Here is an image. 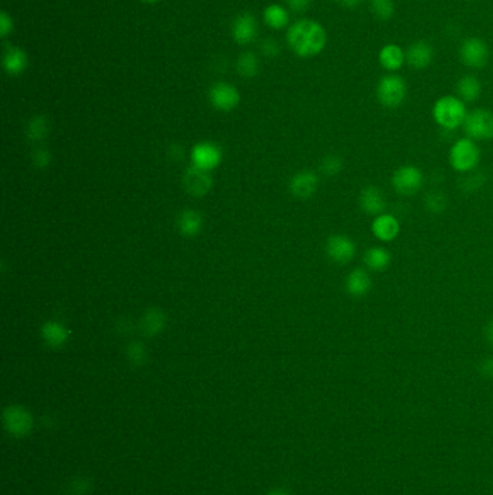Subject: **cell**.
<instances>
[{
    "mask_svg": "<svg viewBox=\"0 0 493 495\" xmlns=\"http://www.w3.org/2000/svg\"><path fill=\"white\" fill-rule=\"evenodd\" d=\"M370 10L379 21H389L395 13L392 0H370Z\"/></svg>",
    "mask_w": 493,
    "mask_h": 495,
    "instance_id": "cell-27",
    "label": "cell"
},
{
    "mask_svg": "<svg viewBox=\"0 0 493 495\" xmlns=\"http://www.w3.org/2000/svg\"><path fill=\"white\" fill-rule=\"evenodd\" d=\"M376 97L383 108H399L407 97V83L404 78L395 74L382 77L376 86Z\"/></svg>",
    "mask_w": 493,
    "mask_h": 495,
    "instance_id": "cell-4",
    "label": "cell"
},
{
    "mask_svg": "<svg viewBox=\"0 0 493 495\" xmlns=\"http://www.w3.org/2000/svg\"><path fill=\"white\" fill-rule=\"evenodd\" d=\"M142 2H145V3H155V2H158V0H142Z\"/></svg>",
    "mask_w": 493,
    "mask_h": 495,
    "instance_id": "cell-40",
    "label": "cell"
},
{
    "mask_svg": "<svg viewBox=\"0 0 493 495\" xmlns=\"http://www.w3.org/2000/svg\"><path fill=\"white\" fill-rule=\"evenodd\" d=\"M481 372L488 378H493V358H486L481 364Z\"/></svg>",
    "mask_w": 493,
    "mask_h": 495,
    "instance_id": "cell-35",
    "label": "cell"
},
{
    "mask_svg": "<svg viewBox=\"0 0 493 495\" xmlns=\"http://www.w3.org/2000/svg\"><path fill=\"white\" fill-rule=\"evenodd\" d=\"M237 71L243 77H253L258 73V60L255 56L246 52L237 60Z\"/></svg>",
    "mask_w": 493,
    "mask_h": 495,
    "instance_id": "cell-28",
    "label": "cell"
},
{
    "mask_svg": "<svg viewBox=\"0 0 493 495\" xmlns=\"http://www.w3.org/2000/svg\"><path fill=\"white\" fill-rule=\"evenodd\" d=\"M6 423L12 432L25 433L29 429L31 419L28 414H26V411H23L22 408L13 407V408H9V411L6 413Z\"/></svg>",
    "mask_w": 493,
    "mask_h": 495,
    "instance_id": "cell-23",
    "label": "cell"
},
{
    "mask_svg": "<svg viewBox=\"0 0 493 495\" xmlns=\"http://www.w3.org/2000/svg\"><path fill=\"white\" fill-rule=\"evenodd\" d=\"M370 288H372L370 275L362 268L353 270L348 275V278H346V291H348L352 297L356 299L365 297L370 291Z\"/></svg>",
    "mask_w": 493,
    "mask_h": 495,
    "instance_id": "cell-16",
    "label": "cell"
},
{
    "mask_svg": "<svg viewBox=\"0 0 493 495\" xmlns=\"http://www.w3.org/2000/svg\"><path fill=\"white\" fill-rule=\"evenodd\" d=\"M26 64V54L23 49L15 47V45H8L3 49V67L8 74L10 76H18L25 71Z\"/></svg>",
    "mask_w": 493,
    "mask_h": 495,
    "instance_id": "cell-18",
    "label": "cell"
},
{
    "mask_svg": "<svg viewBox=\"0 0 493 495\" xmlns=\"http://www.w3.org/2000/svg\"><path fill=\"white\" fill-rule=\"evenodd\" d=\"M178 227H180L181 233H184L187 236H193V235L198 233L200 229H202V218H200L197 211L185 210L178 218Z\"/></svg>",
    "mask_w": 493,
    "mask_h": 495,
    "instance_id": "cell-25",
    "label": "cell"
},
{
    "mask_svg": "<svg viewBox=\"0 0 493 495\" xmlns=\"http://www.w3.org/2000/svg\"><path fill=\"white\" fill-rule=\"evenodd\" d=\"M288 44L297 56L310 58L322 52L327 44V34L322 25L311 19H301L291 25Z\"/></svg>",
    "mask_w": 493,
    "mask_h": 495,
    "instance_id": "cell-1",
    "label": "cell"
},
{
    "mask_svg": "<svg viewBox=\"0 0 493 495\" xmlns=\"http://www.w3.org/2000/svg\"><path fill=\"white\" fill-rule=\"evenodd\" d=\"M43 338L51 346H61L69 339V330L58 322H48L43 326Z\"/></svg>",
    "mask_w": 493,
    "mask_h": 495,
    "instance_id": "cell-22",
    "label": "cell"
},
{
    "mask_svg": "<svg viewBox=\"0 0 493 495\" xmlns=\"http://www.w3.org/2000/svg\"><path fill=\"white\" fill-rule=\"evenodd\" d=\"M47 130H48L47 120L44 117H35L29 124L28 135L31 139H43L48 133Z\"/></svg>",
    "mask_w": 493,
    "mask_h": 495,
    "instance_id": "cell-31",
    "label": "cell"
},
{
    "mask_svg": "<svg viewBox=\"0 0 493 495\" xmlns=\"http://www.w3.org/2000/svg\"><path fill=\"white\" fill-rule=\"evenodd\" d=\"M468 138L473 141H489L493 138V113L486 109H476L468 113L463 124Z\"/></svg>",
    "mask_w": 493,
    "mask_h": 495,
    "instance_id": "cell-5",
    "label": "cell"
},
{
    "mask_svg": "<svg viewBox=\"0 0 493 495\" xmlns=\"http://www.w3.org/2000/svg\"><path fill=\"white\" fill-rule=\"evenodd\" d=\"M256 32H258L256 21L252 15H249V13H243V15L237 16L235 19L232 26V34L236 43L246 45L256 38Z\"/></svg>",
    "mask_w": 493,
    "mask_h": 495,
    "instance_id": "cell-15",
    "label": "cell"
},
{
    "mask_svg": "<svg viewBox=\"0 0 493 495\" xmlns=\"http://www.w3.org/2000/svg\"><path fill=\"white\" fill-rule=\"evenodd\" d=\"M184 187L185 190L193 196H204L211 189V177L208 170L191 167L184 174Z\"/></svg>",
    "mask_w": 493,
    "mask_h": 495,
    "instance_id": "cell-9",
    "label": "cell"
},
{
    "mask_svg": "<svg viewBox=\"0 0 493 495\" xmlns=\"http://www.w3.org/2000/svg\"><path fill=\"white\" fill-rule=\"evenodd\" d=\"M193 161L195 167L210 170L220 163V151L211 143H200L193 150Z\"/></svg>",
    "mask_w": 493,
    "mask_h": 495,
    "instance_id": "cell-17",
    "label": "cell"
},
{
    "mask_svg": "<svg viewBox=\"0 0 493 495\" xmlns=\"http://www.w3.org/2000/svg\"><path fill=\"white\" fill-rule=\"evenodd\" d=\"M272 495H287V494H284V492H275V494H272Z\"/></svg>",
    "mask_w": 493,
    "mask_h": 495,
    "instance_id": "cell-41",
    "label": "cell"
},
{
    "mask_svg": "<svg viewBox=\"0 0 493 495\" xmlns=\"http://www.w3.org/2000/svg\"><path fill=\"white\" fill-rule=\"evenodd\" d=\"M399 231H401V226H399L398 219L388 213H382L372 223V233L382 242H392L399 235Z\"/></svg>",
    "mask_w": 493,
    "mask_h": 495,
    "instance_id": "cell-12",
    "label": "cell"
},
{
    "mask_svg": "<svg viewBox=\"0 0 493 495\" xmlns=\"http://www.w3.org/2000/svg\"><path fill=\"white\" fill-rule=\"evenodd\" d=\"M434 58V49L433 47L425 41H417L405 52V61L416 70H424L433 62Z\"/></svg>",
    "mask_w": 493,
    "mask_h": 495,
    "instance_id": "cell-11",
    "label": "cell"
},
{
    "mask_svg": "<svg viewBox=\"0 0 493 495\" xmlns=\"http://www.w3.org/2000/svg\"><path fill=\"white\" fill-rule=\"evenodd\" d=\"M457 95L463 102H474L482 93V84L474 76H463L457 82Z\"/></svg>",
    "mask_w": 493,
    "mask_h": 495,
    "instance_id": "cell-21",
    "label": "cell"
},
{
    "mask_svg": "<svg viewBox=\"0 0 493 495\" xmlns=\"http://www.w3.org/2000/svg\"><path fill=\"white\" fill-rule=\"evenodd\" d=\"M142 332L148 336H152V334H156L164 329L165 325V316L161 310H148L143 317H142Z\"/></svg>",
    "mask_w": 493,
    "mask_h": 495,
    "instance_id": "cell-24",
    "label": "cell"
},
{
    "mask_svg": "<svg viewBox=\"0 0 493 495\" xmlns=\"http://www.w3.org/2000/svg\"><path fill=\"white\" fill-rule=\"evenodd\" d=\"M327 257L336 264H349L356 253V245L346 235H331L326 244Z\"/></svg>",
    "mask_w": 493,
    "mask_h": 495,
    "instance_id": "cell-8",
    "label": "cell"
},
{
    "mask_svg": "<svg viewBox=\"0 0 493 495\" xmlns=\"http://www.w3.org/2000/svg\"><path fill=\"white\" fill-rule=\"evenodd\" d=\"M363 262L369 270L381 273L389 266L391 253L388 249H385L382 246H372L365 252Z\"/></svg>",
    "mask_w": 493,
    "mask_h": 495,
    "instance_id": "cell-20",
    "label": "cell"
},
{
    "mask_svg": "<svg viewBox=\"0 0 493 495\" xmlns=\"http://www.w3.org/2000/svg\"><path fill=\"white\" fill-rule=\"evenodd\" d=\"M448 159L451 167L459 172H470L481 161V150L470 138H461L453 143Z\"/></svg>",
    "mask_w": 493,
    "mask_h": 495,
    "instance_id": "cell-3",
    "label": "cell"
},
{
    "mask_svg": "<svg viewBox=\"0 0 493 495\" xmlns=\"http://www.w3.org/2000/svg\"><path fill=\"white\" fill-rule=\"evenodd\" d=\"M311 5V0H288V6L294 12H305Z\"/></svg>",
    "mask_w": 493,
    "mask_h": 495,
    "instance_id": "cell-33",
    "label": "cell"
},
{
    "mask_svg": "<svg viewBox=\"0 0 493 495\" xmlns=\"http://www.w3.org/2000/svg\"><path fill=\"white\" fill-rule=\"evenodd\" d=\"M146 356V352L143 349V346L141 343H132L129 347V358L133 360V362L141 364L143 362V359Z\"/></svg>",
    "mask_w": 493,
    "mask_h": 495,
    "instance_id": "cell-32",
    "label": "cell"
},
{
    "mask_svg": "<svg viewBox=\"0 0 493 495\" xmlns=\"http://www.w3.org/2000/svg\"><path fill=\"white\" fill-rule=\"evenodd\" d=\"M336 2L343 6V8H348V9H353V8H357L359 5H361L363 0H336Z\"/></svg>",
    "mask_w": 493,
    "mask_h": 495,
    "instance_id": "cell-38",
    "label": "cell"
},
{
    "mask_svg": "<svg viewBox=\"0 0 493 495\" xmlns=\"http://www.w3.org/2000/svg\"><path fill=\"white\" fill-rule=\"evenodd\" d=\"M485 334H486L488 342L493 346V320H492V322L488 323V326H486V329H485Z\"/></svg>",
    "mask_w": 493,
    "mask_h": 495,
    "instance_id": "cell-39",
    "label": "cell"
},
{
    "mask_svg": "<svg viewBox=\"0 0 493 495\" xmlns=\"http://www.w3.org/2000/svg\"><path fill=\"white\" fill-rule=\"evenodd\" d=\"M237 90L228 83H217L210 90V102L220 111H232L239 103Z\"/></svg>",
    "mask_w": 493,
    "mask_h": 495,
    "instance_id": "cell-10",
    "label": "cell"
},
{
    "mask_svg": "<svg viewBox=\"0 0 493 495\" xmlns=\"http://www.w3.org/2000/svg\"><path fill=\"white\" fill-rule=\"evenodd\" d=\"M468 116L464 102L456 96L440 97L433 108V117L437 125L447 130H455L461 126Z\"/></svg>",
    "mask_w": 493,
    "mask_h": 495,
    "instance_id": "cell-2",
    "label": "cell"
},
{
    "mask_svg": "<svg viewBox=\"0 0 493 495\" xmlns=\"http://www.w3.org/2000/svg\"><path fill=\"white\" fill-rule=\"evenodd\" d=\"M422 183H424L422 172L416 165L399 167L392 176V185L395 192L404 196L418 193L422 187Z\"/></svg>",
    "mask_w": 493,
    "mask_h": 495,
    "instance_id": "cell-6",
    "label": "cell"
},
{
    "mask_svg": "<svg viewBox=\"0 0 493 495\" xmlns=\"http://www.w3.org/2000/svg\"><path fill=\"white\" fill-rule=\"evenodd\" d=\"M318 187V179L313 171H301L291 179L289 190L298 198L311 197Z\"/></svg>",
    "mask_w": 493,
    "mask_h": 495,
    "instance_id": "cell-14",
    "label": "cell"
},
{
    "mask_svg": "<svg viewBox=\"0 0 493 495\" xmlns=\"http://www.w3.org/2000/svg\"><path fill=\"white\" fill-rule=\"evenodd\" d=\"M447 206V200L442 193H431L425 198V207L431 213H442Z\"/></svg>",
    "mask_w": 493,
    "mask_h": 495,
    "instance_id": "cell-30",
    "label": "cell"
},
{
    "mask_svg": "<svg viewBox=\"0 0 493 495\" xmlns=\"http://www.w3.org/2000/svg\"><path fill=\"white\" fill-rule=\"evenodd\" d=\"M262 51L263 54H266L268 57H274L276 52H278V47H276V43L272 41V39H268V41L263 43V47H262Z\"/></svg>",
    "mask_w": 493,
    "mask_h": 495,
    "instance_id": "cell-36",
    "label": "cell"
},
{
    "mask_svg": "<svg viewBox=\"0 0 493 495\" xmlns=\"http://www.w3.org/2000/svg\"><path fill=\"white\" fill-rule=\"evenodd\" d=\"M361 209L370 216H379L386 209V202L382 192L375 185H368L361 192L359 197Z\"/></svg>",
    "mask_w": 493,
    "mask_h": 495,
    "instance_id": "cell-13",
    "label": "cell"
},
{
    "mask_svg": "<svg viewBox=\"0 0 493 495\" xmlns=\"http://www.w3.org/2000/svg\"><path fill=\"white\" fill-rule=\"evenodd\" d=\"M460 60L469 69H483L489 61V48L481 38H468L460 47Z\"/></svg>",
    "mask_w": 493,
    "mask_h": 495,
    "instance_id": "cell-7",
    "label": "cell"
},
{
    "mask_svg": "<svg viewBox=\"0 0 493 495\" xmlns=\"http://www.w3.org/2000/svg\"><path fill=\"white\" fill-rule=\"evenodd\" d=\"M405 62V52L401 47L395 44H388L382 47L379 51V64L386 71H396L401 69Z\"/></svg>",
    "mask_w": 493,
    "mask_h": 495,
    "instance_id": "cell-19",
    "label": "cell"
},
{
    "mask_svg": "<svg viewBox=\"0 0 493 495\" xmlns=\"http://www.w3.org/2000/svg\"><path fill=\"white\" fill-rule=\"evenodd\" d=\"M343 170V159L339 155H327L322 163V171L326 176H336Z\"/></svg>",
    "mask_w": 493,
    "mask_h": 495,
    "instance_id": "cell-29",
    "label": "cell"
},
{
    "mask_svg": "<svg viewBox=\"0 0 493 495\" xmlns=\"http://www.w3.org/2000/svg\"><path fill=\"white\" fill-rule=\"evenodd\" d=\"M49 161V154L47 151H38L35 154V163L39 167H45Z\"/></svg>",
    "mask_w": 493,
    "mask_h": 495,
    "instance_id": "cell-37",
    "label": "cell"
},
{
    "mask_svg": "<svg viewBox=\"0 0 493 495\" xmlns=\"http://www.w3.org/2000/svg\"><path fill=\"white\" fill-rule=\"evenodd\" d=\"M263 19L274 30H281L288 23L289 15L288 12L279 5H271L265 9Z\"/></svg>",
    "mask_w": 493,
    "mask_h": 495,
    "instance_id": "cell-26",
    "label": "cell"
},
{
    "mask_svg": "<svg viewBox=\"0 0 493 495\" xmlns=\"http://www.w3.org/2000/svg\"><path fill=\"white\" fill-rule=\"evenodd\" d=\"M12 28H13L12 19L3 12L2 16H0V31H2V36H8Z\"/></svg>",
    "mask_w": 493,
    "mask_h": 495,
    "instance_id": "cell-34",
    "label": "cell"
}]
</instances>
